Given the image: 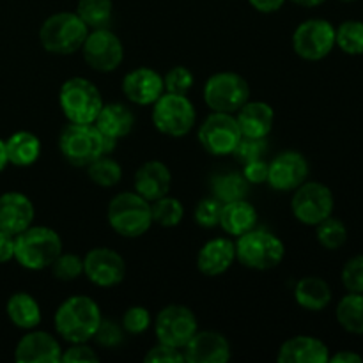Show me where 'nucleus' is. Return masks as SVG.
<instances>
[{
  "mask_svg": "<svg viewBox=\"0 0 363 363\" xmlns=\"http://www.w3.org/2000/svg\"><path fill=\"white\" fill-rule=\"evenodd\" d=\"M101 308L91 296H69L57 307L53 315L57 335L69 344L89 342L101 325Z\"/></svg>",
  "mask_w": 363,
  "mask_h": 363,
  "instance_id": "1",
  "label": "nucleus"
},
{
  "mask_svg": "<svg viewBox=\"0 0 363 363\" xmlns=\"http://www.w3.org/2000/svg\"><path fill=\"white\" fill-rule=\"evenodd\" d=\"M117 140L103 135L94 124H73L64 126L59 137L60 155L73 167H87L103 155H112Z\"/></svg>",
  "mask_w": 363,
  "mask_h": 363,
  "instance_id": "2",
  "label": "nucleus"
},
{
  "mask_svg": "<svg viewBox=\"0 0 363 363\" xmlns=\"http://www.w3.org/2000/svg\"><path fill=\"white\" fill-rule=\"evenodd\" d=\"M62 252V240L59 233L45 225H30L14 236V261L25 269L41 272Z\"/></svg>",
  "mask_w": 363,
  "mask_h": 363,
  "instance_id": "3",
  "label": "nucleus"
},
{
  "mask_svg": "<svg viewBox=\"0 0 363 363\" xmlns=\"http://www.w3.org/2000/svg\"><path fill=\"white\" fill-rule=\"evenodd\" d=\"M106 220L113 233H117L119 236L128 238V240L140 238L152 225L151 202L145 201L137 191L117 194L108 202Z\"/></svg>",
  "mask_w": 363,
  "mask_h": 363,
  "instance_id": "4",
  "label": "nucleus"
},
{
  "mask_svg": "<svg viewBox=\"0 0 363 363\" xmlns=\"http://www.w3.org/2000/svg\"><path fill=\"white\" fill-rule=\"evenodd\" d=\"M89 27L77 13L60 11L43 21L39 28V43L53 55H73L84 46Z\"/></svg>",
  "mask_w": 363,
  "mask_h": 363,
  "instance_id": "5",
  "label": "nucleus"
},
{
  "mask_svg": "<svg viewBox=\"0 0 363 363\" xmlns=\"http://www.w3.org/2000/svg\"><path fill=\"white\" fill-rule=\"evenodd\" d=\"M236 261L254 272H268L284 261L286 247L282 240L264 229H252L234 241Z\"/></svg>",
  "mask_w": 363,
  "mask_h": 363,
  "instance_id": "6",
  "label": "nucleus"
},
{
  "mask_svg": "<svg viewBox=\"0 0 363 363\" xmlns=\"http://www.w3.org/2000/svg\"><path fill=\"white\" fill-rule=\"evenodd\" d=\"M105 105L101 92L91 80L82 77L67 78L59 91V106L64 117L73 124H94Z\"/></svg>",
  "mask_w": 363,
  "mask_h": 363,
  "instance_id": "7",
  "label": "nucleus"
},
{
  "mask_svg": "<svg viewBox=\"0 0 363 363\" xmlns=\"http://www.w3.org/2000/svg\"><path fill=\"white\" fill-rule=\"evenodd\" d=\"M151 119L160 133L172 138H181L186 137L194 130L197 112H195L194 103L188 99L186 94L163 92L152 103Z\"/></svg>",
  "mask_w": 363,
  "mask_h": 363,
  "instance_id": "8",
  "label": "nucleus"
},
{
  "mask_svg": "<svg viewBox=\"0 0 363 363\" xmlns=\"http://www.w3.org/2000/svg\"><path fill=\"white\" fill-rule=\"evenodd\" d=\"M202 96L211 112L236 113L250 99V85L234 71H220L206 80Z\"/></svg>",
  "mask_w": 363,
  "mask_h": 363,
  "instance_id": "9",
  "label": "nucleus"
},
{
  "mask_svg": "<svg viewBox=\"0 0 363 363\" xmlns=\"http://www.w3.org/2000/svg\"><path fill=\"white\" fill-rule=\"evenodd\" d=\"M335 208V199L332 190L326 184L318 181H305L301 186L294 190L291 209H293L294 218L303 225L315 227L333 215Z\"/></svg>",
  "mask_w": 363,
  "mask_h": 363,
  "instance_id": "10",
  "label": "nucleus"
},
{
  "mask_svg": "<svg viewBox=\"0 0 363 363\" xmlns=\"http://www.w3.org/2000/svg\"><path fill=\"white\" fill-rule=\"evenodd\" d=\"M197 137L208 155L230 156L243 135L234 113L211 112L199 126Z\"/></svg>",
  "mask_w": 363,
  "mask_h": 363,
  "instance_id": "11",
  "label": "nucleus"
},
{
  "mask_svg": "<svg viewBox=\"0 0 363 363\" xmlns=\"http://www.w3.org/2000/svg\"><path fill=\"white\" fill-rule=\"evenodd\" d=\"M293 48L305 60H323L335 48V27L323 18L301 21L293 34Z\"/></svg>",
  "mask_w": 363,
  "mask_h": 363,
  "instance_id": "12",
  "label": "nucleus"
},
{
  "mask_svg": "<svg viewBox=\"0 0 363 363\" xmlns=\"http://www.w3.org/2000/svg\"><path fill=\"white\" fill-rule=\"evenodd\" d=\"M85 62L98 73H112L123 64L124 45L116 32L106 28L89 30L82 46Z\"/></svg>",
  "mask_w": 363,
  "mask_h": 363,
  "instance_id": "13",
  "label": "nucleus"
},
{
  "mask_svg": "<svg viewBox=\"0 0 363 363\" xmlns=\"http://www.w3.org/2000/svg\"><path fill=\"white\" fill-rule=\"evenodd\" d=\"M197 330V315L184 305H167L155 318V333L158 342L181 351Z\"/></svg>",
  "mask_w": 363,
  "mask_h": 363,
  "instance_id": "14",
  "label": "nucleus"
},
{
  "mask_svg": "<svg viewBox=\"0 0 363 363\" xmlns=\"http://www.w3.org/2000/svg\"><path fill=\"white\" fill-rule=\"evenodd\" d=\"M84 275L98 287H116L126 277V261L108 247H96L84 257Z\"/></svg>",
  "mask_w": 363,
  "mask_h": 363,
  "instance_id": "15",
  "label": "nucleus"
},
{
  "mask_svg": "<svg viewBox=\"0 0 363 363\" xmlns=\"http://www.w3.org/2000/svg\"><path fill=\"white\" fill-rule=\"evenodd\" d=\"M307 158L298 151H284L268 163V184L277 191H294L308 179Z\"/></svg>",
  "mask_w": 363,
  "mask_h": 363,
  "instance_id": "16",
  "label": "nucleus"
},
{
  "mask_svg": "<svg viewBox=\"0 0 363 363\" xmlns=\"http://www.w3.org/2000/svg\"><path fill=\"white\" fill-rule=\"evenodd\" d=\"M183 357L188 363H227L233 353L225 335L213 330H197L183 347Z\"/></svg>",
  "mask_w": 363,
  "mask_h": 363,
  "instance_id": "17",
  "label": "nucleus"
},
{
  "mask_svg": "<svg viewBox=\"0 0 363 363\" xmlns=\"http://www.w3.org/2000/svg\"><path fill=\"white\" fill-rule=\"evenodd\" d=\"M62 347L59 340L43 330H28L21 337L14 350V360L18 363H60Z\"/></svg>",
  "mask_w": 363,
  "mask_h": 363,
  "instance_id": "18",
  "label": "nucleus"
},
{
  "mask_svg": "<svg viewBox=\"0 0 363 363\" xmlns=\"http://www.w3.org/2000/svg\"><path fill=\"white\" fill-rule=\"evenodd\" d=\"M34 216V204L25 194L6 191L0 195V230L16 236L32 225Z\"/></svg>",
  "mask_w": 363,
  "mask_h": 363,
  "instance_id": "19",
  "label": "nucleus"
},
{
  "mask_svg": "<svg viewBox=\"0 0 363 363\" xmlns=\"http://www.w3.org/2000/svg\"><path fill=\"white\" fill-rule=\"evenodd\" d=\"M123 92L135 105L151 106L165 92L163 77L151 67H137L124 77Z\"/></svg>",
  "mask_w": 363,
  "mask_h": 363,
  "instance_id": "20",
  "label": "nucleus"
},
{
  "mask_svg": "<svg viewBox=\"0 0 363 363\" xmlns=\"http://www.w3.org/2000/svg\"><path fill=\"white\" fill-rule=\"evenodd\" d=\"M135 191L149 202L169 195L172 186V172L160 160H149L135 172Z\"/></svg>",
  "mask_w": 363,
  "mask_h": 363,
  "instance_id": "21",
  "label": "nucleus"
},
{
  "mask_svg": "<svg viewBox=\"0 0 363 363\" xmlns=\"http://www.w3.org/2000/svg\"><path fill=\"white\" fill-rule=\"evenodd\" d=\"M236 262V245L229 238H213L202 245L197 255V268L206 277H218Z\"/></svg>",
  "mask_w": 363,
  "mask_h": 363,
  "instance_id": "22",
  "label": "nucleus"
},
{
  "mask_svg": "<svg viewBox=\"0 0 363 363\" xmlns=\"http://www.w3.org/2000/svg\"><path fill=\"white\" fill-rule=\"evenodd\" d=\"M277 360L280 363H328L330 350L315 337L298 335L280 346Z\"/></svg>",
  "mask_w": 363,
  "mask_h": 363,
  "instance_id": "23",
  "label": "nucleus"
},
{
  "mask_svg": "<svg viewBox=\"0 0 363 363\" xmlns=\"http://www.w3.org/2000/svg\"><path fill=\"white\" fill-rule=\"evenodd\" d=\"M236 121L243 137L266 138L273 130L275 112L272 105L264 101H250L248 99L236 112Z\"/></svg>",
  "mask_w": 363,
  "mask_h": 363,
  "instance_id": "24",
  "label": "nucleus"
},
{
  "mask_svg": "<svg viewBox=\"0 0 363 363\" xmlns=\"http://www.w3.org/2000/svg\"><path fill=\"white\" fill-rule=\"evenodd\" d=\"M257 209L254 208L252 202L247 199H240V201L225 202L222 206V215H220L218 227H222L223 233L229 236H241V234L248 233L257 225Z\"/></svg>",
  "mask_w": 363,
  "mask_h": 363,
  "instance_id": "25",
  "label": "nucleus"
},
{
  "mask_svg": "<svg viewBox=\"0 0 363 363\" xmlns=\"http://www.w3.org/2000/svg\"><path fill=\"white\" fill-rule=\"evenodd\" d=\"M94 126L103 135L119 142L121 138L128 137L133 131L135 116L123 103H108V105L101 106L94 121Z\"/></svg>",
  "mask_w": 363,
  "mask_h": 363,
  "instance_id": "26",
  "label": "nucleus"
},
{
  "mask_svg": "<svg viewBox=\"0 0 363 363\" xmlns=\"http://www.w3.org/2000/svg\"><path fill=\"white\" fill-rule=\"evenodd\" d=\"M294 300L303 311L321 312L332 303V287L321 277H303L294 286Z\"/></svg>",
  "mask_w": 363,
  "mask_h": 363,
  "instance_id": "27",
  "label": "nucleus"
},
{
  "mask_svg": "<svg viewBox=\"0 0 363 363\" xmlns=\"http://www.w3.org/2000/svg\"><path fill=\"white\" fill-rule=\"evenodd\" d=\"M7 162L14 167H30L41 156V140L32 131H16L6 140Z\"/></svg>",
  "mask_w": 363,
  "mask_h": 363,
  "instance_id": "28",
  "label": "nucleus"
},
{
  "mask_svg": "<svg viewBox=\"0 0 363 363\" xmlns=\"http://www.w3.org/2000/svg\"><path fill=\"white\" fill-rule=\"evenodd\" d=\"M6 312L9 321L13 323L16 328L21 330H34L38 328L41 323V307H39L38 300L32 294L23 293H14L13 296L7 300Z\"/></svg>",
  "mask_w": 363,
  "mask_h": 363,
  "instance_id": "29",
  "label": "nucleus"
},
{
  "mask_svg": "<svg viewBox=\"0 0 363 363\" xmlns=\"http://www.w3.org/2000/svg\"><path fill=\"white\" fill-rule=\"evenodd\" d=\"M211 190L213 197H216L220 202L225 204V202L247 199L248 190H250V183L245 179V176L241 172H222L213 176Z\"/></svg>",
  "mask_w": 363,
  "mask_h": 363,
  "instance_id": "30",
  "label": "nucleus"
},
{
  "mask_svg": "<svg viewBox=\"0 0 363 363\" xmlns=\"http://www.w3.org/2000/svg\"><path fill=\"white\" fill-rule=\"evenodd\" d=\"M337 321L353 335H363V293H347L337 305Z\"/></svg>",
  "mask_w": 363,
  "mask_h": 363,
  "instance_id": "31",
  "label": "nucleus"
},
{
  "mask_svg": "<svg viewBox=\"0 0 363 363\" xmlns=\"http://www.w3.org/2000/svg\"><path fill=\"white\" fill-rule=\"evenodd\" d=\"M74 13L87 25L89 30L106 28L112 21L113 2L112 0H78Z\"/></svg>",
  "mask_w": 363,
  "mask_h": 363,
  "instance_id": "32",
  "label": "nucleus"
},
{
  "mask_svg": "<svg viewBox=\"0 0 363 363\" xmlns=\"http://www.w3.org/2000/svg\"><path fill=\"white\" fill-rule=\"evenodd\" d=\"M87 174L94 184L101 188H112L123 179V169L119 162L110 155H103L87 165Z\"/></svg>",
  "mask_w": 363,
  "mask_h": 363,
  "instance_id": "33",
  "label": "nucleus"
},
{
  "mask_svg": "<svg viewBox=\"0 0 363 363\" xmlns=\"http://www.w3.org/2000/svg\"><path fill=\"white\" fill-rule=\"evenodd\" d=\"M335 46H339L347 55H363V21H342L335 28Z\"/></svg>",
  "mask_w": 363,
  "mask_h": 363,
  "instance_id": "34",
  "label": "nucleus"
},
{
  "mask_svg": "<svg viewBox=\"0 0 363 363\" xmlns=\"http://www.w3.org/2000/svg\"><path fill=\"white\" fill-rule=\"evenodd\" d=\"M151 211H152V223L170 229V227H177L181 222H183L184 206L183 202L177 201L176 197L165 195V197L151 202Z\"/></svg>",
  "mask_w": 363,
  "mask_h": 363,
  "instance_id": "35",
  "label": "nucleus"
},
{
  "mask_svg": "<svg viewBox=\"0 0 363 363\" xmlns=\"http://www.w3.org/2000/svg\"><path fill=\"white\" fill-rule=\"evenodd\" d=\"M315 238H318L319 245L326 250H339L347 241V229L339 218L328 216L315 225Z\"/></svg>",
  "mask_w": 363,
  "mask_h": 363,
  "instance_id": "36",
  "label": "nucleus"
},
{
  "mask_svg": "<svg viewBox=\"0 0 363 363\" xmlns=\"http://www.w3.org/2000/svg\"><path fill=\"white\" fill-rule=\"evenodd\" d=\"M53 277L60 282H73L78 277L84 275V259L77 254H64L60 252L59 257L50 266Z\"/></svg>",
  "mask_w": 363,
  "mask_h": 363,
  "instance_id": "37",
  "label": "nucleus"
},
{
  "mask_svg": "<svg viewBox=\"0 0 363 363\" xmlns=\"http://www.w3.org/2000/svg\"><path fill=\"white\" fill-rule=\"evenodd\" d=\"M151 312L145 307H140V305H133V307L128 308L123 314V321H121L124 332L130 333V335H142V333L151 328Z\"/></svg>",
  "mask_w": 363,
  "mask_h": 363,
  "instance_id": "38",
  "label": "nucleus"
},
{
  "mask_svg": "<svg viewBox=\"0 0 363 363\" xmlns=\"http://www.w3.org/2000/svg\"><path fill=\"white\" fill-rule=\"evenodd\" d=\"M266 149H268V142L266 138H252V137H241L238 142L236 149L233 151L234 158L245 165V163L255 162V160L264 158Z\"/></svg>",
  "mask_w": 363,
  "mask_h": 363,
  "instance_id": "39",
  "label": "nucleus"
},
{
  "mask_svg": "<svg viewBox=\"0 0 363 363\" xmlns=\"http://www.w3.org/2000/svg\"><path fill=\"white\" fill-rule=\"evenodd\" d=\"M194 73L184 66H174L163 77L165 92H170V94H188V91L194 87Z\"/></svg>",
  "mask_w": 363,
  "mask_h": 363,
  "instance_id": "40",
  "label": "nucleus"
},
{
  "mask_svg": "<svg viewBox=\"0 0 363 363\" xmlns=\"http://www.w3.org/2000/svg\"><path fill=\"white\" fill-rule=\"evenodd\" d=\"M222 206L216 197H206L195 208V222L204 229H215L220 223V215H222Z\"/></svg>",
  "mask_w": 363,
  "mask_h": 363,
  "instance_id": "41",
  "label": "nucleus"
},
{
  "mask_svg": "<svg viewBox=\"0 0 363 363\" xmlns=\"http://www.w3.org/2000/svg\"><path fill=\"white\" fill-rule=\"evenodd\" d=\"M340 279L347 293H363V255L347 259Z\"/></svg>",
  "mask_w": 363,
  "mask_h": 363,
  "instance_id": "42",
  "label": "nucleus"
},
{
  "mask_svg": "<svg viewBox=\"0 0 363 363\" xmlns=\"http://www.w3.org/2000/svg\"><path fill=\"white\" fill-rule=\"evenodd\" d=\"M94 339L105 347H117L124 339V328L108 319H101V325H99Z\"/></svg>",
  "mask_w": 363,
  "mask_h": 363,
  "instance_id": "43",
  "label": "nucleus"
},
{
  "mask_svg": "<svg viewBox=\"0 0 363 363\" xmlns=\"http://www.w3.org/2000/svg\"><path fill=\"white\" fill-rule=\"evenodd\" d=\"M145 363H183L184 357L183 351L177 350V347L167 346V344L158 342L155 347L147 351V354L144 357Z\"/></svg>",
  "mask_w": 363,
  "mask_h": 363,
  "instance_id": "44",
  "label": "nucleus"
},
{
  "mask_svg": "<svg viewBox=\"0 0 363 363\" xmlns=\"http://www.w3.org/2000/svg\"><path fill=\"white\" fill-rule=\"evenodd\" d=\"M60 362L64 363H96L99 362L98 353L87 346V342L71 344L67 350H62V358Z\"/></svg>",
  "mask_w": 363,
  "mask_h": 363,
  "instance_id": "45",
  "label": "nucleus"
},
{
  "mask_svg": "<svg viewBox=\"0 0 363 363\" xmlns=\"http://www.w3.org/2000/svg\"><path fill=\"white\" fill-rule=\"evenodd\" d=\"M241 174L250 184L268 183V162L264 158L255 160V162L245 163Z\"/></svg>",
  "mask_w": 363,
  "mask_h": 363,
  "instance_id": "46",
  "label": "nucleus"
},
{
  "mask_svg": "<svg viewBox=\"0 0 363 363\" xmlns=\"http://www.w3.org/2000/svg\"><path fill=\"white\" fill-rule=\"evenodd\" d=\"M14 259V236L0 230V264Z\"/></svg>",
  "mask_w": 363,
  "mask_h": 363,
  "instance_id": "47",
  "label": "nucleus"
},
{
  "mask_svg": "<svg viewBox=\"0 0 363 363\" xmlns=\"http://www.w3.org/2000/svg\"><path fill=\"white\" fill-rule=\"evenodd\" d=\"M286 2L287 0H248V4H250L255 11L264 14L277 13V11L282 9Z\"/></svg>",
  "mask_w": 363,
  "mask_h": 363,
  "instance_id": "48",
  "label": "nucleus"
},
{
  "mask_svg": "<svg viewBox=\"0 0 363 363\" xmlns=\"http://www.w3.org/2000/svg\"><path fill=\"white\" fill-rule=\"evenodd\" d=\"M330 363H362L363 358L353 351H339L337 354H330Z\"/></svg>",
  "mask_w": 363,
  "mask_h": 363,
  "instance_id": "49",
  "label": "nucleus"
},
{
  "mask_svg": "<svg viewBox=\"0 0 363 363\" xmlns=\"http://www.w3.org/2000/svg\"><path fill=\"white\" fill-rule=\"evenodd\" d=\"M9 165V162H7V152H6V140H2L0 138V172H2L6 167Z\"/></svg>",
  "mask_w": 363,
  "mask_h": 363,
  "instance_id": "50",
  "label": "nucleus"
},
{
  "mask_svg": "<svg viewBox=\"0 0 363 363\" xmlns=\"http://www.w3.org/2000/svg\"><path fill=\"white\" fill-rule=\"evenodd\" d=\"M291 2H294L296 6H300V7H319V6H323L326 0H291Z\"/></svg>",
  "mask_w": 363,
  "mask_h": 363,
  "instance_id": "51",
  "label": "nucleus"
},
{
  "mask_svg": "<svg viewBox=\"0 0 363 363\" xmlns=\"http://www.w3.org/2000/svg\"><path fill=\"white\" fill-rule=\"evenodd\" d=\"M339 2H344V4H351V2H357V0H339Z\"/></svg>",
  "mask_w": 363,
  "mask_h": 363,
  "instance_id": "52",
  "label": "nucleus"
}]
</instances>
